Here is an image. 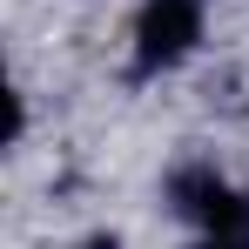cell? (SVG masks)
Wrapping results in <instances>:
<instances>
[{
	"mask_svg": "<svg viewBox=\"0 0 249 249\" xmlns=\"http://www.w3.org/2000/svg\"><path fill=\"white\" fill-rule=\"evenodd\" d=\"M168 209L209 236V243H229V249H249V189L229 182L215 162H182L168 175Z\"/></svg>",
	"mask_w": 249,
	"mask_h": 249,
	"instance_id": "6da1fadb",
	"label": "cell"
},
{
	"mask_svg": "<svg viewBox=\"0 0 249 249\" xmlns=\"http://www.w3.org/2000/svg\"><path fill=\"white\" fill-rule=\"evenodd\" d=\"M81 249H122V243H115V236H88Z\"/></svg>",
	"mask_w": 249,
	"mask_h": 249,
	"instance_id": "3957f363",
	"label": "cell"
},
{
	"mask_svg": "<svg viewBox=\"0 0 249 249\" xmlns=\"http://www.w3.org/2000/svg\"><path fill=\"white\" fill-rule=\"evenodd\" d=\"M202 27H209V0H142L135 27H128V68L142 81L175 74L202 47Z\"/></svg>",
	"mask_w": 249,
	"mask_h": 249,
	"instance_id": "7a4b0ae2",
	"label": "cell"
},
{
	"mask_svg": "<svg viewBox=\"0 0 249 249\" xmlns=\"http://www.w3.org/2000/svg\"><path fill=\"white\" fill-rule=\"evenodd\" d=\"M189 249H229V243H209V236H196V243H189Z\"/></svg>",
	"mask_w": 249,
	"mask_h": 249,
	"instance_id": "277c9868",
	"label": "cell"
}]
</instances>
